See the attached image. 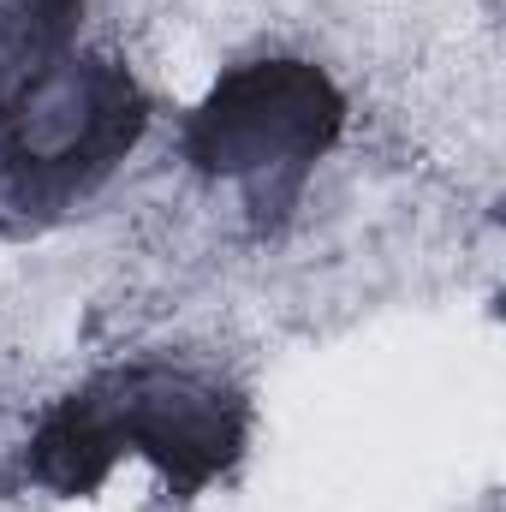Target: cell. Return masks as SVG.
Returning <instances> with one entry per match:
<instances>
[{"label": "cell", "instance_id": "cell-1", "mask_svg": "<svg viewBox=\"0 0 506 512\" xmlns=\"http://www.w3.org/2000/svg\"><path fill=\"white\" fill-rule=\"evenodd\" d=\"M245 393L191 364H126L66 393L30 435V477L54 495H90L120 459L155 465L179 495L209 489L245 453Z\"/></svg>", "mask_w": 506, "mask_h": 512}, {"label": "cell", "instance_id": "cell-4", "mask_svg": "<svg viewBox=\"0 0 506 512\" xmlns=\"http://www.w3.org/2000/svg\"><path fill=\"white\" fill-rule=\"evenodd\" d=\"M84 0H0V102L78 48Z\"/></svg>", "mask_w": 506, "mask_h": 512}, {"label": "cell", "instance_id": "cell-3", "mask_svg": "<svg viewBox=\"0 0 506 512\" xmlns=\"http://www.w3.org/2000/svg\"><path fill=\"white\" fill-rule=\"evenodd\" d=\"M346 126V96L310 60H245L185 120V161L245 197L256 221H280Z\"/></svg>", "mask_w": 506, "mask_h": 512}, {"label": "cell", "instance_id": "cell-2", "mask_svg": "<svg viewBox=\"0 0 506 512\" xmlns=\"http://www.w3.org/2000/svg\"><path fill=\"white\" fill-rule=\"evenodd\" d=\"M149 131V96L114 54H66L0 102V209L24 227L84 209Z\"/></svg>", "mask_w": 506, "mask_h": 512}]
</instances>
